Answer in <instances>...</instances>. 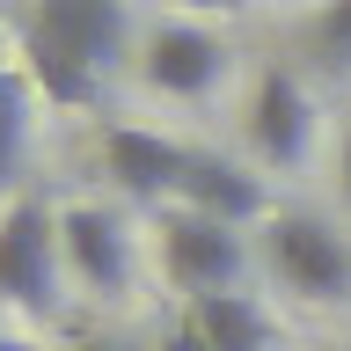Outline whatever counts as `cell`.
I'll return each instance as SVG.
<instances>
[{
    "instance_id": "1",
    "label": "cell",
    "mask_w": 351,
    "mask_h": 351,
    "mask_svg": "<svg viewBox=\"0 0 351 351\" xmlns=\"http://www.w3.org/2000/svg\"><path fill=\"white\" fill-rule=\"evenodd\" d=\"M0 300L22 315L66 307V241H59V213L44 197H15L0 213Z\"/></svg>"
},
{
    "instance_id": "2",
    "label": "cell",
    "mask_w": 351,
    "mask_h": 351,
    "mask_svg": "<svg viewBox=\"0 0 351 351\" xmlns=\"http://www.w3.org/2000/svg\"><path fill=\"white\" fill-rule=\"evenodd\" d=\"M29 44L59 51L66 66H81L95 81H110L132 59V8L125 0H29Z\"/></svg>"
},
{
    "instance_id": "3",
    "label": "cell",
    "mask_w": 351,
    "mask_h": 351,
    "mask_svg": "<svg viewBox=\"0 0 351 351\" xmlns=\"http://www.w3.org/2000/svg\"><path fill=\"white\" fill-rule=\"evenodd\" d=\"M161 271H169V285L191 293V300H205V293H234L241 271H249L241 227L205 219V213H191V205H169V213H161Z\"/></svg>"
},
{
    "instance_id": "4",
    "label": "cell",
    "mask_w": 351,
    "mask_h": 351,
    "mask_svg": "<svg viewBox=\"0 0 351 351\" xmlns=\"http://www.w3.org/2000/svg\"><path fill=\"white\" fill-rule=\"evenodd\" d=\"M263 234H271V271H278L285 293H300V300H344L351 293V249L329 219L278 213Z\"/></svg>"
},
{
    "instance_id": "5",
    "label": "cell",
    "mask_w": 351,
    "mask_h": 351,
    "mask_svg": "<svg viewBox=\"0 0 351 351\" xmlns=\"http://www.w3.org/2000/svg\"><path fill=\"white\" fill-rule=\"evenodd\" d=\"M139 73H147V88H161L176 103H197V95H213L227 81V44L213 29H197V22H169V29H154L139 44Z\"/></svg>"
},
{
    "instance_id": "6",
    "label": "cell",
    "mask_w": 351,
    "mask_h": 351,
    "mask_svg": "<svg viewBox=\"0 0 351 351\" xmlns=\"http://www.w3.org/2000/svg\"><path fill=\"white\" fill-rule=\"evenodd\" d=\"M59 241H66V278L73 285L103 293V300H117L132 285V234H125L117 213H103V205H66L59 213Z\"/></svg>"
},
{
    "instance_id": "7",
    "label": "cell",
    "mask_w": 351,
    "mask_h": 351,
    "mask_svg": "<svg viewBox=\"0 0 351 351\" xmlns=\"http://www.w3.org/2000/svg\"><path fill=\"white\" fill-rule=\"evenodd\" d=\"M249 147H256L271 169H300V161H307V147H315V103H307L300 73H285V66H263V73H256Z\"/></svg>"
},
{
    "instance_id": "8",
    "label": "cell",
    "mask_w": 351,
    "mask_h": 351,
    "mask_svg": "<svg viewBox=\"0 0 351 351\" xmlns=\"http://www.w3.org/2000/svg\"><path fill=\"white\" fill-rule=\"evenodd\" d=\"M197 154L191 147H176V139H161V132L147 125H110L103 132V169L110 183L125 197H139V205H161V197L183 191V176H191Z\"/></svg>"
},
{
    "instance_id": "9",
    "label": "cell",
    "mask_w": 351,
    "mask_h": 351,
    "mask_svg": "<svg viewBox=\"0 0 351 351\" xmlns=\"http://www.w3.org/2000/svg\"><path fill=\"white\" fill-rule=\"evenodd\" d=\"M176 205H191V213H205V219H227V227H249V219H263V183L241 169V161L197 154L191 176H183V191H176Z\"/></svg>"
},
{
    "instance_id": "10",
    "label": "cell",
    "mask_w": 351,
    "mask_h": 351,
    "mask_svg": "<svg viewBox=\"0 0 351 351\" xmlns=\"http://www.w3.org/2000/svg\"><path fill=\"white\" fill-rule=\"evenodd\" d=\"M191 315V329L205 337L213 351H278V322H271V307L249 300V293H205V300L183 307Z\"/></svg>"
},
{
    "instance_id": "11",
    "label": "cell",
    "mask_w": 351,
    "mask_h": 351,
    "mask_svg": "<svg viewBox=\"0 0 351 351\" xmlns=\"http://www.w3.org/2000/svg\"><path fill=\"white\" fill-rule=\"evenodd\" d=\"M22 154H29V73L8 66L0 73V191H15Z\"/></svg>"
},
{
    "instance_id": "12",
    "label": "cell",
    "mask_w": 351,
    "mask_h": 351,
    "mask_svg": "<svg viewBox=\"0 0 351 351\" xmlns=\"http://www.w3.org/2000/svg\"><path fill=\"white\" fill-rule=\"evenodd\" d=\"M315 44H322L329 66H351V0H322V15H315Z\"/></svg>"
},
{
    "instance_id": "13",
    "label": "cell",
    "mask_w": 351,
    "mask_h": 351,
    "mask_svg": "<svg viewBox=\"0 0 351 351\" xmlns=\"http://www.w3.org/2000/svg\"><path fill=\"white\" fill-rule=\"evenodd\" d=\"M161 351H213V344H205V337H197V329H191V315H183V322L169 329V344H161Z\"/></svg>"
},
{
    "instance_id": "14",
    "label": "cell",
    "mask_w": 351,
    "mask_h": 351,
    "mask_svg": "<svg viewBox=\"0 0 351 351\" xmlns=\"http://www.w3.org/2000/svg\"><path fill=\"white\" fill-rule=\"evenodd\" d=\"M176 8H197V15H234V8H249V0H176Z\"/></svg>"
},
{
    "instance_id": "15",
    "label": "cell",
    "mask_w": 351,
    "mask_h": 351,
    "mask_svg": "<svg viewBox=\"0 0 351 351\" xmlns=\"http://www.w3.org/2000/svg\"><path fill=\"white\" fill-rule=\"evenodd\" d=\"M337 183H344V197H351V132H344V154H337Z\"/></svg>"
},
{
    "instance_id": "16",
    "label": "cell",
    "mask_w": 351,
    "mask_h": 351,
    "mask_svg": "<svg viewBox=\"0 0 351 351\" xmlns=\"http://www.w3.org/2000/svg\"><path fill=\"white\" fill-rule=\"evenodd\" d=\"M0 351H37V344H22V337H8V344H0Z\"/></svg>"
},
{
    "instance_id": "17",
    "label": "cell",
    "mask_w": 351,
    "mask_h": 351,
    "mask_svg": "<svg viewBox=\"0 0 351 351\" xmlns=\"http://www.w3.org/2000/svg\"><path fill=\"white\" fill-rule=\"evenodd\" d=\"M0 73H8V37H0Z\"/></svg>"
},
{
    "instance_id": "18",
    "label": "cell",
    "mask_w": 351,
    "mask_h": 351,
    "mask_svg": "<svg viewBox=\"0 0 351 351\" xmlns=\"http://www.w3.org/2000/svg\"><path fill=\"white\" fill-rule=\"evenodd\" d=\"M0 344H8V337H0Z\"/></svg>"
}]
</instances>
